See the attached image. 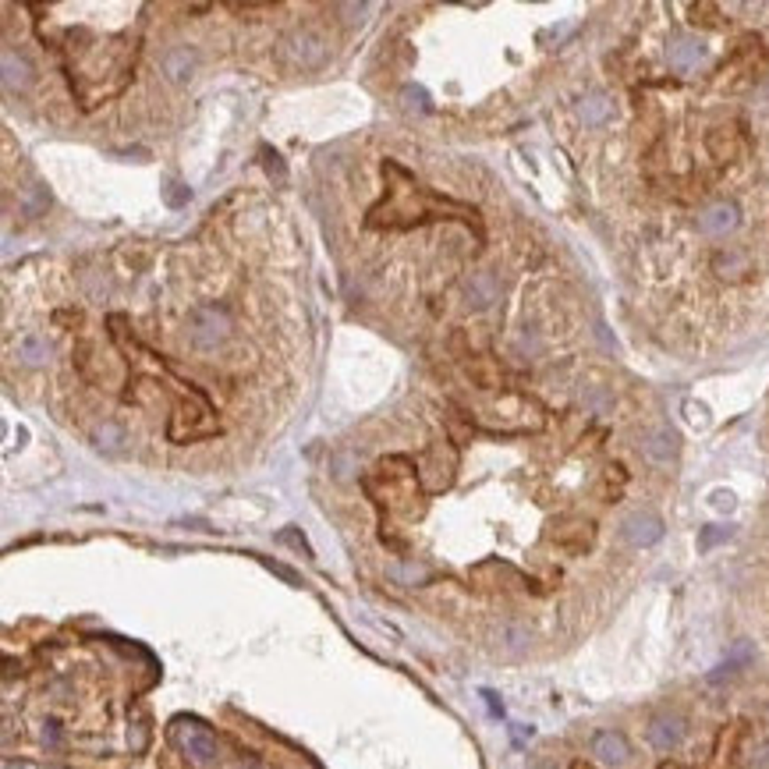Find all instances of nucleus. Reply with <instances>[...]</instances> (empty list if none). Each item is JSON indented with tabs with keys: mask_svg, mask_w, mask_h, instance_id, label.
Wrapping results in <instances>:
<instances>
[{
	"mask_svg": "<svg viewBox=\"0 0 769 769\" xmlns=\"http://www.w3.org/2000/svg\"><path fill=\"white\" fill-rule=\"evenodd\" d=\"M171 734H174V745L189 756V763L195 769H216L220 763V745H216V738L199 723V720H174V727H171Z\"/></svg>",
	"mask_w": 769,
	"mask_h": 769,
	"instance_id": "obj_1",
	"label": "nucleus"
},
{
	"mask_svg": "<svg viewBox=\"0 0 769 769\" xmlns=\"http://www.w3.org/2000/svg\"><path fill=\"white\" fill-rule=\"evenodd\" d=\"M231 334V316L220 308V305H199L189 316V337H192L195 348L209 351L216 344H224Z\"/></svg>",
	"mask_w": 769,
	"mask_h": 769,
	"instance_id": "obj_2",
	"label": "nucleus"
},
{
	"mask_svg": "<svg viewBox=\"0 0 769 769\" xmlns=\"http://www.w3.org/2000/svg\"><path fill=\"white\" fill-rule=\"evenodd\" d=\"M284 57L294 68H319L326 61V43L316 32H291L284 39Z\"/></svg>",
	"mask_w": 769,
	"mask_h": 769,
	"instance_id": "obj_3",
	"label": "nucleus"
},
{
	"mask_svg": "<svg viewBox=\"0 0 769 769\" xmlns=\"http://www.w3.org/2000/svg\"><path fill=\"white\" fill-rule=\"evenodd\" d=\"M621 536H624L631 546L646 550V546H656V543L663 539V521H660V514H653V511H635V514L624 518Z\"/></svg>",
	"mask_w": 769,
	"mask_h": 769,
	"instance_id": "obj_4",
	"label": "nucleus"
},
{
	"mask_svg": "<svg viewBox=\"0 0 769 769\" xmlns=\"http://www.w3.org/2000/svg\"><path fill=\"white\" fill-rule=\"evenodd\" d=\"M684 734H688V727H684V720L677 713H656L649 720V727H646V738H649V745L656 752H673L684 741Z\"/></svg>",
	"mask_w": 769,
	"mask_h": 769,
	"instance_id": "obj_5",
	"label": "nucleus"
},
{
	"mask_svg": "<svg viewBox=\"0 0 769 769\" xmlns=\"http://www.w3.org/2000/svg\"><path fill=\"white\" fill-rule=\"evenodd\" d=\"M738 224H741V209L734 202H713V206H706L698 213V231L709 234V238L731 234V231H738Z\"/></svg>",
	"mask_w": 769,
	"mask_h": 769,
	"instance_id": "obj_6",
	"label": "nucleus"
},
{
	"mask_svg": "<svg viewBox=\"0 0 769 769\" xmlns=\"http://www.w3.org/2000/svg\"><path fill=\"white\" fill-rule=\"evenodd\" d=\"M592 756H596V763L617 769L631 759V745H628V738H624V734H617V731H603V734H596V738H592Z\"/></svg>",
	"mask_w": 769,
	"mask_h": 769,
	"instance_id": "obj_7",
	"label": "nucleus"
},
{
	"mask_svg": "<svg viewBox=\"0 0 769 769\" xmlns=\"http://www.w3.org/2000/svg\"><path fill=\"white\" fill-rule=\"evenodd\" d=\"M671 68L673 72H680V75H691L702 61H706V43L702 39H695V36H680V39H673L671 43Z\"/></svg>",
	"mask_w": 769,
	"mask_h": 769,
	"instance_id": "obj_8",
	"label": "nucleus"
},
{
	"mask_svg": "<svg viewBox=\"0 0 769 769\" xmlns=\"http://www.w3.org/2000/svg\"><path fill=\"white\" fill-rule=\"evenodd\" d=\"M0 64H4V89H7V93H21V89L32 82V68H29V61H25L21 54L4 50Z\"/></svg>",
	"mask_w": 769,
	"mask_h": 769,
	"instance_id": "obj_9",
	"label": "nucleus"
},
{
	"mask_svg": "<svg viewBox=\"0 0 769 769\" xmlns=\"http://www.w3.org/2000/svg\"><path fill=\"white\" fill-rule=\"evenodd\" d=\"M160 68H164V75H167L171 82H189L195 72V50H189V46L167 50L164 61H160Z\"/></svg>",
	"mask_w": 769,
	"mask_h": 769,
	"instance_id": "obj_10",
	"label": "nucleus"
},
{
	"mask_svg": "<svg viewBox=\"0 0 769 769\" xmlns=\"http://www.w3.org/2000/svg\"><path fill=\"white\" fill-rule=\"evenodd\" d=\"M642 451H646V458L653 465H671L673 458H677V436H673L671 429H656V433L646 436Z\"/></svg>",
	"mask_w": 769,
	"mask_h": 769,
	"instance_id": "obj_11",
	"label": "nucleus"
},
{
	"mask_svg": "<svg viewBox=\"0 0 769 769\" xmlns=\"http://www.w3.org/2000/svg\"><path fill=\"white\" fill-rule=\"evenodd\" d=\"M465 294H469V305L482 312V308H489L500 298V284H496L493 274H472L469 284H465Z\"/></svg>",
	"mask_w": 769,
	"mask_h": 769,
	"instance_id": "obj_12",
	"label": "nucleus"
},
{
	"mask_svg": "<svg viewBox=\"0 0 769 769\" xmlns=\"http://www.w3.org/2000/svg\"><path fill=\"white\" fill-rule=\"evenodd\" d=\"M610 110H613V103H610V97H603V93H592V97L581 99V121L585 124H603L610 117Z\"/></svg>",
	"mask_w": 769,
	"mask_h": 769,
	"instance_id": "obj_13",
	"label": "nucleus"
},
{
	"mask_svg": "<svg viewBox=\"0 0 769 769\" xmlns=\"http://www.w3.org/2000/svg\"><path fill=\"white\" fill-rule=\"evenodd\" d=\"M18 359H21L25 366H43V362L50 359V344H46L43 337H25V341L18 344Z\"/></svg>",
	"mask_w": 769,
	"mask_h": 769,
	"instance_id": "obj_14",
	"label": "nucleus"
},
{
	"mask_svg": "<svg viewBox=\"0 0 769 769\" xmlns=\"http://www.w3.org/2000/svg\"><path fill=\"white\" fill-rule=\"evenodd\" d=\"M581 401H585V408H588L592 415H606V411L613 408V397H610L606 386H588V390L581 393Z\"/></svg>",
	"mask_w": 769,
	"mask_h": 769,
	"instance_id": "obj_15",
	"label": "nucleus"
},
{
	"mask_svg": "<svg viewBox=\"0 0 769 769\" xmlns=\"http://www.w3.org/2000/svg\"><path fill=\"white\" fill-rule=\"evenodd\" d=\"M46 206H50V195H46V189H43V185H32V189L25 192V202H21L25 216H39Z\"/></svg>",
	"mask_w": 769,
	"mask_h": 769,
	"instance_id": "obj_16",
	"label": "nucleus"
},
{
	"mask_svg": "<svg viewBox=\"0 0 769 769\" xmlns=\"http://www.w3.org/2000/svg\"><path fill=\"white\" fill-rule=\"evenodd\" d=\"M121 444H124V433L117 429V426H99L97 429V447L99 451H121Z\"/></svg>",
	"mask_w": 769,
	"mask_h": 769,
	"instance_id": "obj_17",
	"label": "nucleus"
},
{
	"mask_svg": "<svg viewBox=\"0 0 769 769\" xmlns=\"http://www.w3.org/2000/svg\"><path fill=\"white\" fill-rule=\"evenodd\" d=\"M401 99H404V106H408V110H418V114H422V110H429V97H426L422 89H415V86H408V89L401 93Z\"/></svg>",
	"mask_w": 769,
	"mask_h": 769,
	"instance_id": "obj_18",
	"label": "nucleus"
},
{
	"mask_svg": "<svg viewBox=\"0 0 769 769\" xmlns=\"http://www.w3.org/2000/svg\"><path fill=\"white\" fill-rule=\"evenodd\" d=\"M723 539H731V528H720V525H709V528L702 532V539H698V546H702V550H709V546H716V543H723Z\"/></svg>",
	"mask_w": 769,
	"mask_h": 769,
	"instance_id": "obj_19",
	"label": "nucleus"
},
{
	"mask_svg": "<svg viewBox=\"0 0 769 769\" xmlns=\"http://www.w3.org/2000/svg\"><path fill=\"white\" fill-rule=\"evenodd\" d=\"M503 638H507L511 649H525V646H528V631H525V628H507Z\"/></svg>",
	"mask_w": 769,
	"mask_h": 769,
	"instance_id": "obj_20",
	"label": "nucleus"
},
{
	"mask_svg": "<svg viewBox=\"0 0 769 769\" xmlns=\"http://www.w3.org/2000/svg\"><path fill=\"white\" fill-rule=\"evenodd\" d=\"M167 202H171V206H185V202H189V189H185V185H178V182H171V185H167Z\"/></svg>",
	"mask_w": 769,
	"mask_h": 769,
	"instance_id": "obj_21",
	"label": "nucleus"
},
{
	"mask_svg": "<svg viewBox=\"0 0 769 769\" xmlns=\"http://www.w3.org/2000/svg\"><path fill=\"white\" fill-rule=\"evenodd\" d=\"M263 156H266V171H270V174H277V182L284 185V178H288V174H284V164H281V156H277V153H270V149H263Z\"/></svg>",
	"mask_w": 769,
	"mask_h": 769,
	"instance_id": "obj_22",
	"label": "nucleus"
},
{
	"mask_svg": "<svg viewBox=\"0 0 769 769\" xmlns=\"http://www.w3.org/2000/svg\"><path fill=\"white\" fill-rule=\"evenodd\" d=\"M393 578H401V581H426L429 571L426 568H393Z\"/></svg>",
	"mask_w": 769,
	"mask_h": 769,
	"instance_id": "obj_23",
	"label": "nucleus"
},
{
	"mask_svg": "<svg viewBox=\"0 0 769 769\" xmlns=\"http://www.w3.org/2000/svg\"><path fill=\"white\" fill-rule=\"evenodd\" d=\"M341 11L348 14V21L355 25V21H362L366 14H369V4H341Z\"/></svg>",
	"mask_w": 769,
	"mask_h": 769,
	"instance_id": "obj_24",
	"label": "nucleus"
},
{
	"mask_svg": "<svg viewBox=\"0 0 769 769\" xmlns=\"http://www.w3.org/2000/svg\"><path fill=\"white\" fill-rule=\"evenodd\" d=\"M713 503H716L720 511H731V493H716V496H713Z\"/></svg>",
	"mask_w": 769,
	"mask_h": 769,
	"instance_id": "obj_25",
	"label": "nucleus"
},
{
	"mask_svg": "<svg viewBox=\"0 0 769 769\" xmlns=\"http://www.w3.org/2000/svg\"><path fill=\"white\" fill-rule=\"evenodd\" d=\"M756 769H769V745L759 752V759H756Z\"/></svg>",
	"mask_w": 769,
	"mask_h": 769,
	"instance_id": "obj_26",
	"label": "nucleus"
},
{
	"mask_svg": "<svg viewBox=\"0 0 769 769\" xmlns=\"http://www.w3.org/2000/svg\"><path fill=\"white\" fill-rule=\"evenodd\" d=\"M50 745H57V723H46V734H43Z\"/></svg>",
	"mask_w": 769,
	"mask_h": 769,
	"instance_id": "obj_27",
	"label": "nucleus"
}]
</instances>
